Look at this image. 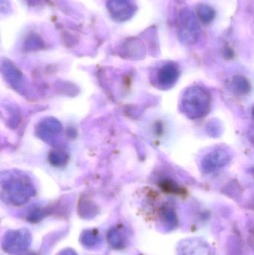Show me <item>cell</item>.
Here are the masks:
<instances>
[{"mask_svg":"<svg viewBox=\"0 0 254 255\" xmlns=\"http://www.w3.org/2000/svg\"><path fill=\"white\" fill-rule=\"evenodd\" d=\"M35 194V190L29 180L22 175H14L2 184L1 195L7 203L21 206L27 203Z\"/></svg>","mask_w":254,"mask_h":255,"instance_id":"1","label":"cell"},{"mask_svg":"<svg viewBox=\"0 0 254 255\" xmlns=\"http://www.w3.org/2000/svg\"><path fill=\"white\" fill-rule=\"evenodd\" d=\"M210 97L199 88H190L183 96L182 106L183 111L192 118H200L207 115L210 109Z\"/></svg>","mask_w":254,"mask_h":255,"instance_id":"2","label":"cell"},{"mask_svg":"<svg viewBox=\"0 0 254 255\" xmlns=\"http://www.w3.org/2000/svg\"><path fill=\"white\" fill-rule=\"evenodd\" d=\"M31 234L28 229H20L6 232L1 241V249L10 255L25 253L31 244Z\"/></svg>","mask_w":254,"mask_h":255,"instance_id":"3","label":"cell"},{"mask_svg":"<svg viewBox=\"0 0 254 255\" xmlns=\"http://www.w3.org/2000/svg\"><path fill=\"white\" fill-rule=\"evenodd\" d=\"M199 25L193 12L185 8L179 13L177 34L182 43L194 44L199 37Z\"/></svg>","mask_w":254,"mask_h":255,"instance_id":"4","label":"cell"},{"mask_svg":"<svg viewBox=\"0 0 254 255\" xmlns=\"http://www.w3.org/2000/svg\"><path fill=\"white\" fill-rule=\"evenodd\" d=\"M109 13L117 22L129 20L136 12V5L131 0H108L107 3Z\"/></svg>","mask_w":254,"mask_h":255,"instance_id":"5","label":"cell"},{"mask_svg":"<svg viewBox=\"0 0 254 255\" xmlns=\"http://www.w3.org/2000/svg\"><path fill=\"white\" fill-rule=\"evenodd\" d=\"M179 71L177 66L174 64H169L163 67L158 71L157 80L161 86L171 85L178 77Z\"/></svg>","mask_w":254,"mask_h":255,"instance_id":"6","label":"cell"},{"mask_svg":"<svg viewBox=\"0 0 254 255\" xmlns=\"http://www.w3.org/2000/svg\"><path fill=\"white\" fill-rule=\"evenodd\" d=\"M61 131V124L54 119H46L42 121L37 128V133L43 139H52Z\"/></svg>","mask_w":254,"mask_h":255,"instance_id":"7","label":"cell"},{"mask_svg":"<svg viewBox=\"0 0 254 255\" xmlns=\"http://www.w3.org/2000/svg\"><path fill=\"white\" fill-rule=\"evenodd\" d=\"M228 159L229 157L228 154L225 151H216L206 157L203 164L206 169L215 170L217 168L224 166L228 162Z\"/></svg>","mask_w":254,"mask_h":255,"instance_id":"8","label":"cell"},{"mask_svg":"<svg viewBox=\"0 0 254 255\" xmlns=\"http://www.w3.org/2000/svg\"><path fill=\"white\" fill-rule=\"evenodd\" d=\"M196 15L202 23L209 24L215 19L216 11L210 5L200 4L196 7Z\"/></svg>","mask_w":254,"mask_h":255,"instance_id":"9","label":"cell"},{"mask_svg":"<svg viewBox=\"0 0 254 255\" xmlns=\"http://www.w3.org/2000/svg\"><path fill=\"white\" fill-rule=\"evenodd\" d=\"M80 241L84 247L86 248H92L98 244L99 238L95 231L86 230L81 235Z\"/></svg>","mask_w":254,"mask_h":255,"instance_id":"10","label":"cell"},{"mask_svg":"<svg viewBox=\"0 0 254 255\" xmlns=\"http://www.w3.org/2000/svg\"><path fill=\"white\" fill-rule=\"evenodd\" d=\"M52 211L50 208H38L33 210L28 214L27 221L31 223H37L46 218L52 214Z\"/></svg>","mask_w":254,"mask_h":255,"instance_id":"11","label":"cell"},{"mask_svg":"<svg viewBox=\"0 0 254 255\" xmlns=\"http://www.w3.org/2000/svg\"><path fill=\"white\" fill-rule=\"evenodd\" d=\"M4 74L7 81L11 84L13 86L19 87L21 82V73L19 70L13 67L12 64H6L4 67Z\"/></svg>","mask_w":254,"mask_h":255,"instance_id":"12","label":"cell"},{"mask_svg":"<svg viewBox=\"0 0 254 255\" xmlns=\"http://www.w3.org/2000/svg\"><path fill=\"white\" fill-rule=\"evenodd\" d=\"M49 160L55 166H63L67 163L68 155L62 150H54L49 154Z\"/></svg>","mask_w":254,"mask_h":255,"instance_id":"13","label":"cell"},{"mask_svg":"<svg viewBox=\"0 0 254 255\" xmlns=\"http://www.w3.org/2000/svg\"><path fill=\"white\" fill-rule=\"evenodd\" d=\"M58 255H78L77 253L73 250H70V249H67V250H64L61 251Z\"/></svg>","mask_w":254,"mask_h":255,"instance_id":"14","label":"cell"},{"mask_svg":"<svg viewBox=\"0 0 254 255\" xmlns=\"http://www.w3.org/2000/svg\"><path fill=\"white\" fill-rule=\"evenodd\" d=\"M24 255H38L36 253H34V252H31V253H26V254H25Z\"/></svg>","mask_w":254,"mask_h":255,"instance_id":"15","label":"cell"}]
</instances>
